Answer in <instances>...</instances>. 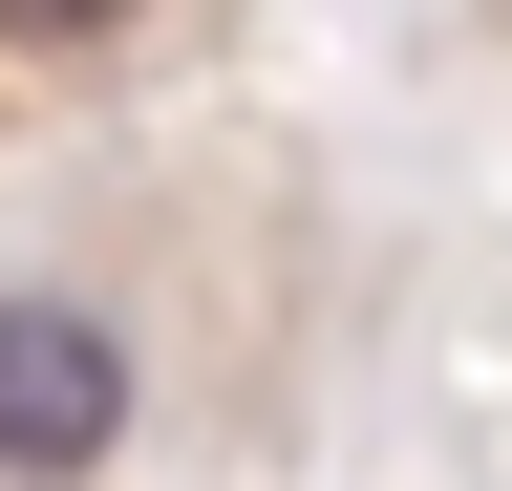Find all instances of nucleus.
Wrapping results in <instances>:
<instances>
[{
    "instance_id": "nucleus-1",
    "label": "nucleus",
    "mask_w": 512,
    "mask_h": 491,
    "mask_svg": "<svg viewBox=\"0 0 512 491\" xmlns=\"http://www.w3.org/2000/svg\"><path fill=\"white\" fill-rule=\"evenodd\" d=\"M107 449H128V342L86 321V299L0 278V491H64Z\"/></svg>"
},
{
    "instance_id": "nucleus-2",
    "label": "nucleus",
    "mask_w": 512,
    "mask_h": 491,
    "mask_svg": "<svg viewBox=\"0 0 512 491\" xmlns=\"http://www.w3.org/2000/svg\"><path fill=\"white\" fill-rule=\"evenodd\" d=\"M128 0H0V43H107Z\"/></svg>"
}]
</instances>
